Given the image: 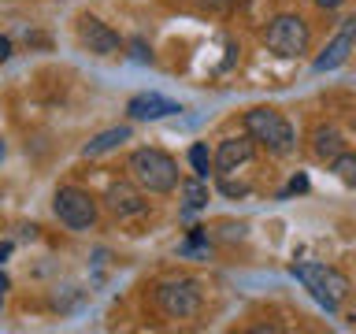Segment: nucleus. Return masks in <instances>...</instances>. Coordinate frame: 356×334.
I'll list each match as a JSON object with an SVG mask.
<instances>
[{"label": "nucleus", "instance_id": "2", "mask_svg": "<svg viewBox=\"0 0 356 334\" xmlns=\"http://www.w3.org/2000/svg\"><path fill=\"white\" fill-rule=\"evenodd\" d=\"M127 171L145 193H171L178 186V164L163 149H134L127 160Z\"/></svg>", "mask_w": 356, "mask_h": 334}, {"label": "nucleus", "instance_id": "19", "mask_svg": "<svg viewBox=\"0 0 356 334\" xmlns=\"http://www.w3.org/2000/svg\"><path fill=\"white\" fill-rule=\"evenodd\" d=\"M11 52H15V49H11V38H4V33H0V63H8Z\"/></svg>", "mask_w": 356, "mask_h": 334}, {"label": "nucleus", "instance_id": "17", "mask_svg": "<svg viewBox=\"0 0 356 334\" xmlns=\"http://www.w3.org/2000/svg\"><path fill=\"white\" fill-rule=\"evenodd\" d=\"M130 56H134V63H152V49H149L141 38L130 41Z\"/></svg>", "mask_w": 356, "mask_h": 334}, {"label": "nucleus", "instance_id": "15", "mask_svg": "<svg viewBox=\"0 0 356 334\" xmlns=\"http://www.w3.org/2000/svg\"><path fill=\"white\" fill-rule=\"evenodd\" d=\"M189 167H193V175H200V178H208L211 175V152H208V145H189Z\"/></svg>", "mask_w": 356, "mask_h": 334}, {"label": "nucleus", "instance_id": "21", "mask_svg": "<svg viewBox=\"0 0 356 334\" xmlns=\"http://www.w3.org/2000/svg\"><path fill=\"white\" fill-rule=\"evenodd\" d=\"M11 249H15V245H11V241H0V264H4L8 256H11Z\"/></svg>", "mask_w": 356, "mask_h": 334}, {"label": "nucleus", "instance_id": "22", "mask_svg": "<svg viewBox=\"0 0 356 334\" xmlns=\"http://www.w3.org/2000/svg\"><path fill=\"white\" fill-rule=\"evenodd\" d=\"M4 294H8V275L0 271V308H4Z\"/></svg>", "mask_w": 356, "mask_h": 334}, {"label": "nucleus", "instance_id": "13", "mask_svg": "<svg viewBox=\"0 0 356 334\" xmlns=\"http://www.w3.org/2000/svg\"><path fill=\"white\" fill-rule=\"evenodd\" d=\"M122 141H130V127H111V130H100L93 141L82 149V156H104L111 149H119Z\"/></svg>", "mask_w": 356, "mask_h": 334}, {"label": "nucleus", "instance_id": "4", "mask_svg": "<svg viewBox=\"0 0 356 334\" xmlns=\"http://www.w3.org/2000/svg\"><path fill=\"white\" fill-rule=\"evenodd\" d=\"M264 41H267V49H271L275 56L297 60L300 52H308L312 30H308V22L300 15H275L271 22H267V30H264Z\"/></svg>", "mask_w": 356, "mask_h": 334}, {"label": "nucleus", "instance_id": "23", "mask_svg": "<svg viewBox=\"0 0 356 334\" xmlns=\"http://www.w3.org/2000/svg\"><path fill=\"white\" fill-rule=\"evenodd\" d=\"M4 152H8V145H4V141H0V160H4Z\"/></svg>", "mask_w": 356, "mask_h": 334}, {"label": "nucleus", "instance_id": "12", "mask_svg": "<svg viewBox=\"0 0 356 334\" xmlns=\"http://www.w3.org/2000/svg\"><path fill=\"white\" fill-rule=\"evenodd\" d=\"M178 189H182V212L186 216H193V212L208 208V178H186V182H178Z\"/></svg>", "mask_w": 356, "mask_h": 334}, {"label": "nucleus", "instance_id": "8", "mask_svg": "<svg viewBox=\"0 0 356 334\" xmlns=\"http://www.w3.org/2000/svg\"><path fill=\"white\" fill-rule=\"evenodd\" d=\"M356 52V15H349V19H341V26H338V33L327 41V49H323L319 56H316V71L323 74V71H338V67L349 60V56Z\"/></svg>", "mask_w": 356, "mask_h": 334}, {"label": "nucleus", "instance_id": "10", "mask_svg": "<svg viewBox=\"0 0 356 334\" xmlns=\"http://www.w3.org/2000/svg\"><path fill=\"white\" fill-rule=\"evenodd\" d=\"M178 111H182V104H175V100H167L160 93H138V97H130V104H127V116L134 122H156V119L178 116Z\"/></svg>", "mask_w": 356, "mask_h": 334}, {"label": "nucleus", "instance_id": "5", "mask_svg": "<svg viewBox=\"0 0 356 334\" xmlns=\"http://www.w3.org/2000/svg\"><path fill=\"white\" fill-rule=\"evenodd\" d=\"M156 305H160V312L171 319H189L200 312V305H204V294H200L197 278H163V283L156 286Z\"/></svg>", "mask_w": 356, "mask_h": 334}, {"label": "nucleus", "instance_id": "14", "mask_svg": "<svg viewBox=\"0 0 356 334\" xmlns=\"http://www.w3.org/2000/svg\"><path fill=\"white\" fill-rule=\"evenodd\" d=\"M312 149H316L319 160H334V156H341L345 141H341V134L334 127H319L316 134H312Z\"/></svg>", "mask_w": 356, "mask_h": 334}, {"label": "nucleus", "instance_id": "9", "mask_svg": "<svg viewBox=\"0 0 356 334\" xmlns=\"http://www.w3.org/2000/svg\"><path fill=\"white\" fill-rule=\"evenodd\" d=\"M256 156V141L245 134V138H227V141H219V149L211 152V164H216V171L219 175H234L238 167H245Z\"/></svg>", "mask_w": 356, "mask_h": 334}, {"label": "nucleus", "instance_id": "18", "mask_svg": "<svg viewBox=\"0 0 356 334\" xmlns=\"http://www.w3.org/2000/svg\"><path fill=\"white\" fill-rule=\"evenodd\" d=\"M305 189H308V178H305V175H297L293 182H289V186L282 189V197H289V193H305Z\"/></svg>", "mask_w": 356, "mask_h": 334}, {"label": "nucleus", "instance_id": "3", "mask_svg": "<svg viewBox=\"0 0 356 334\" xmlns=\"http://www.w3.org/2000/svg\"><path fill=\"white\" fill-rule=\"evenodd\" d=\"M245 134H249L256 145H264L267 152H275V156H286V152L297 149V130L289 127V119L275 108L245 111Z\"/></svg>", "mask_w": 356, "mask_h": 334}, {"label": "nucleus", "instance_id": "20", "mask_svg": "<svg viewBox=\"0 0 356 334\" xmlns=\"http://www.w3.org/2000/svg\"><path fill=\"white\" fill-rule=\"evenodd\" d=\"M316 4H319L323 11H334V8H341V4H345V0H316Z\"/></svg>", "mask_w": 356, "mask_h": 334}, {"label": "nucleus", "instance_id": "6", "mask_svg": "<svg viewBox=\"0 0 356 334\" xmlns=\"http://www.w3.org/2000/svg\"><path fill=\"white\" fill-rule=\"evenodd\" d=\"M52 212L63 227L71 230H89L97 223V200L78 186H60L52 197Z\"/></svg>", "mask_w": 356, "mask_h": 334}, {"label": "nucleus", "instance_id": "11", "mask_svg": "<svg viewBox=\"0 0 356 334\" xmlns=\"http://www.w3.org/2000/svg\"><path fill=\"white\" fill-rule=\"evenodd\" d=\"M108 208L115 212L119 219H130V216H145V208H149V200H145V193L138 186L130 182H115L108 189Z\"/></svg>", "mask_w": 356, "mask_h": 334}, {"label": "nucleus", "instance_id": "1", "mask_svg": "<svg viewBox=\"0 0 356 334\" xmlns=\"http://www.w3.org/2000/svg\"><path fill=\"white\" fill-rule=\"evenodd\" d=\"M289 275H293L327 312H338L341 301L349 297V289H353L349 275L338 271V267H330V264H293V267H289Z\"/></svg>", "mask_w": 356, "mask_h": 334}, {"label": "nucleus", "instance_id": "7", "mask_svg": "<svg viewBox=\"0 0 356 334\" xmlns=\"http://www.w3.org/2000/svg\"><path fill=\"white\" fill-rule=\"evenodd\" d=\"M78 45L89 52V56H100V60H108V56H119L122 52V41H119V33L108 26V22H100L97 15H82L78 19Z\"/></svg>", "mask_w": 356, "mask_h": 334}, {"label": "nucleus", "instance_id": "16", "mask_svg": "<svg viewBox=\"0 0 356 334\" xmlns=\"http://www.w3.org/2000/svg\"><path fill=\"white\" fill-rule=\"evenodd\" d=\"M330 167H334V175H338V182H345V186H356V156H353V152L334 156Z\"/></svg>", "mask_w": 356, "mask_h": 334}]
</instances>
